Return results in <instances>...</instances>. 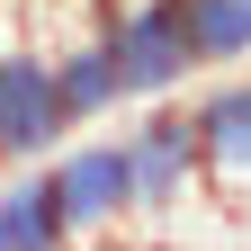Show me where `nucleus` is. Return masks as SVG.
I'll use <instances>...</instances> for the list:
<instances>
[{
  "mask_svg": "<svg viewBox=\"0 0 251 251\" xmlns=\"http://www.w3.org/2000/svg\"><path fill=\"white\" fill-rule=\"evenodd\" d=\"M72 135L54 90V54L36 36H0V162H45V152Z\"/></svg>",
  "mask_w": 251,
  "mask_h": 251,
  "instance_id": "obj_4",
  "label": "nucleus"
},
{
  "mask_svg": "<svg viewBox=\"0 0 251 251\" xmlns=\"http://www.w3.org/2000/svg\"><path fill=\"white\" fill-rule=\"evenodd\" d=\"M206 90L188 99V135H198V171L225 198H251V63L198 72Z\"/></svg>",
  "mask_w": 251,
  "mask_h": 251,
  "instance_id": "obj_5",
  "label": "nucleus"
},
{
  "mask_svg": "<svg viewBox=\"0 0 251 251\" xmlns=\"http://www.w3.org/2000/svg\"><path fill=\"white\" fill-rule=\"evenodd\" d=\"M0 251H81L54 188H45V162H18L0 179Z\"/></svg>",
  "mask_w": 251,
  "mask_h": 251,
  "instance_id": "obj_7",
  "label": "nucleus"
},
{
  "mask_svg": "<svg viewBox=\"0 0 251 251\" xmlns=\"http://www.w3.org/2000/svg\"><path fill=\"white\" fill-rule=\"evenodd\" d=\"M90 27H108V54L126 72V108L135 99H179L198 81V45H188V9L179 0H99Z\"/></svg>",
  "mask_w": 251,
  "mask_h": 251,
  "instance_id": "obj_3",
  "label": "nucleus"
},
{
  "mask_svg": "<svg viewBox=\"0 0 251 251\" xmlns=\"http://www.w3.org/2000/svg\"><path fill=\"white\" fill-rule=\"evenodd\" d=\"M0 171H9V162H0Z\"/></svg>",
  "mask_w": 251,
  "mask_h": 251,
  "instance_id": "obj_9",
  "label": "nucleus"
},
{
  "mask_svg": "<svg viewBox=\"0 0 251 251\" xmlns=\"http://www.w3.org/2000/svg\"><path fill=\"white\" fill-rule=\"evenodd\" d=\"M179 9H188V45H198V72L251 63V0H179Z\"/></svg>",
  "mask_w": 251,
  "mask_h": 251,
  "instance_id": "obj_8",
  "label": "nucleus"
},
{
  "mask_svg": "<svg viewBox=\"0 0 251 251\" xmlns=\"http://www.w3.org/2000/svg\"><path fill=\"white\" fill-rule=\"evenodd\" d=\"M45 188H54L72 242H126L135 233V179H126V144L117 135L72 126V135L45 152Z\"/></svg>",
  "mask_w": 251,
  "mask_h": 251,
  "instance_id": "obj_2",
  "label": "nucleus"
},
{
  "mask_svg": "<svg viewBox=\"0 0 251 251\" xmlns=\"http://www.w3.org/2000/svg\"><path fill=\"white\" fill-rule=\"evenodd\" d=\"M45 54H54V90H63V117L72 126H108L126 108V72L108 54V27H81V36H63Z\"/></svg>",
  "mask_w": 251,
  "mask_h": 251,
  "instance_id": "obj_6",
  "label": "nucleus"
},
{
  "mask_svg": "<svg viewBox=\"0 0 251 251\" xmlns=\"http://www.w3.org/2000/svg\"><path fill=\"white\" fill-rule=\"evenodd\" d=\"M117 144H126V179H135V233H144V242H162L179 215L206 198L188 108H179V99H135V126H126Z\"/></svg>",
  "mask_w": 251,
  "mask_h": 251,
  "instance_id": "obj_1",
  "label": "nucleus"
}]
</instances>
